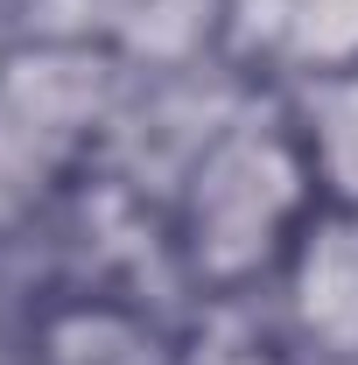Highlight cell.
<instances>
[{"instance_id": "7a4b0ae2", "label": "cell", "mask_w": 358, "mask_h": 365, "mask_svg": "<svg viewBox=\"0 0 358 365\" xmlns=\"http://www.w3.org/2000/svg\"><path fill=\"white\" fill-rule=\"evenodd\" d=\"M253 309L310 365H358V211L316 204Z\"/></svg>"}, {"instance_id": "6da1fadb", "label": "cell", "mask_w": 358, "mask_h": 365, "mask_svg": "<svg viewBox=\"0 0 358 365\" xmlns=\"http://www.w3.org/2000/svg\"><path fill=\"white\" fill-rule=\"evenodd\" d=\"M316 204L323 197L310 182L281 91L253 85L246 106L197 148V162L183 169L176 197L162 211L183 288L204 309L253 302L274 281L281 253L295 246V232L316 218Z\"/></svg>"}, {"instance_id": "5b68a950", "label": "cell", "mask_w": 358, "mask_h": 365, "mask_svg": "<svg viewBox=\"0 0 358 365\" xmlns=\"http://www.w3.org/2000/svg\"><path fill=\"white\" fill-rule=\"evenodd\" d=\"M190 365H310V359L288 351L253 302H218V309H204V330L190 337Z\"/></svg>"}, {"instance_id": "277c9868", "label": "cell", "mask_w": 358, "mask_h": 365, "mask_svg": "<svg viewBox=\"0 0 358 365\" xmlns=\"http://www.w3.org/2000/svg\"><path fill=\"white\" fill-rule=\"evenodd\" d=\"M274 91H281L288 127L302 140L316 197L330 211H358V63L302 71V78H281Z\"/></svg>"}, {"instance_id": "3957f363", "label": "cell", "mask_w": 358, "mask_h": 365, "mask_svg": "<svg viewBox=\"0 0 358 365\" xmlns=\"http://www.w3.org/2000/svg\"><path fill=\"white\" fill-rule=\"evenodd\" d=\"M21 365H190V337L140 295L49 288V302L21 317Z\"/></svg>"}]
</instances>
